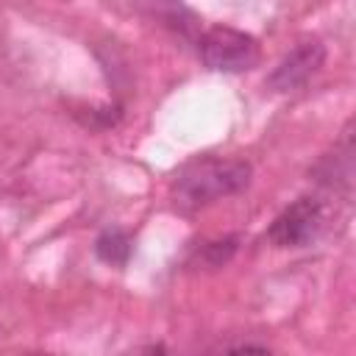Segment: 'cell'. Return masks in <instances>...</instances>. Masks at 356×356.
Returning a JSON list of instances; mask_svg holds the SVG:
<instances>
[{"label":"cell","instance_id":"1","mask_svg":"<svg viewBox=\"0 0 356 356\" xmlns=\"http://www.w3.org/2000/svg\"><path fill=\"white\" fill-rule=\"evenodd\" d=\"M248 181H250V167L245 161L203 159L178 172L172 197H175V206L181 209H197L222 195L239 192Z\"/></svg>","mask_w":356,"mask_h":356},{"label":"cell","instance_id":"2","mask_svg":"<svg viewBox=\"0 0 356 356\" xmlns=\"http://www.w3.org/2000/svg\"><path fill=\"white\" fill-rule=\"evenodd\" d=\"M200 58L209 70L217 72H242L256 67L259 61V42L236 28L214 25L200 36Z\"/></svg>","mask_w":356,"mask_h":356},{"label":"cell","instance_id":"3","mask_svg":"<svg viewBox=\"0 0 356 356\" xmlns=\"http://www.w3.org/2000/svg\"><path fill=\"white\" fill-rule=\"evenodd\" d=\"M320 225H323L320 203L300 197L298 203H292L275 217V222L270 225V242L278 248H300L317 236Z\"/></svg>","mask_w":356,"mask_h":356},{"label":"cell","instance_id":"4","mask_svg":"<svg viewBox=\"0 0 356 356\" xmlns=\"http://www.w3.org/2000/svg\"><path fill=\"white\" fill-rule=\"evenodd\" d=\"M323 61H325V50H323L320 42H300L295 50H289L278 61V67L273 70V75L267 78V83L275 92H289L295 86L306 83L323 67Z\"/></svg>","mask_w":356,"mask_h":356},{"label":"cell","instance_id":"5","mask_svg":"<svg viewBox=\"0 0 356 356\" xmlns=\"http://www.w3.org/2000/svg\"><path fill=\"white\" fill-rule=\"evenodd\" d=\"M131 253V239L122 231H106L97 239V256L108 264H125Z\"/></svg>","mask_w":356,"mask_h":356}]
</instances>
